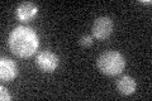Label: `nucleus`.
I'll return each mask as SVG.
<instances>
[{"instance_id": "obj_1", "label": "nucleus", "mask_w": 152, "mask_h": 101, "mask_svg": "<svg viewBox=\"0 0 152 101\" xmlns=\"http://www.w3.org/2000/svg\"><path fill=\"white\" fill-rule=\"evenodd\" d=\"M39 46L37 33L27 27L15 28L9 36V47L15 56L28 58L36 53Z\"/></svg>"}, {"instance_id": "obj_8", "label": "nucleus", "mask_w": 152, "mask_h": 101, "mask_svg": "<svg viewBox=\"0 0 152 101\" xmlns=\"http://www.w3.org/2000/svg\"><path fill=\"white\" fill-rule=\"evenodd\" d=\"M80 44H81L83 47H85V48H89V47H91L93 46V43H94V41H93V37L91 36H89V34H84L81 38H80Z\"/></svg>"}, {"instance_id": "obj_3", "label": "nucleus", "mask_w": 152, "mask_h": 101, "mask_svg": "<svg viewBox=\"0 0 152 101\" xmlns=\"http://www.w3.org/2000/svg\"><path fill=\"white\" fill-rule=\"evenodd\" d=\"M113 28H114V24L110 18L100 17L93 24V28H91L93 37L99 41H104L110 37V34L113 33Z\"/></svg>"}, {"instance_id": "obj_9", "label": "nucleus", "mask_w": 152, "mask_h": 101, "mask_svg": "<svg viewBox=\"0 0 152 101\" xmlns=\"http://www.w3.org/2000/svg\"><path fill=\"white\" fill-rule=\"evenodd\" d=\"M12 97H10V95L8 94V91L7 89L4 87V86H0V100L1 101H9Z\"/></svg>"}, {"instance_id": "obj_7", "label": "nucleus", "mask_w": 152, "mask_h": 101, "mask_svg": "<svg viewBox=\"0 0 152 101\" xmlns=\"http://www.w3.org/2000/svg\"><path fill=\"white\" fill-rule=\"evenodd\" d=\"M136 87H137L136 80L131 77V76H123L117 82V90L123 96H129L132 94H134Z\"/></svg>"}, {"instance_id": "obj_10", "label": "nucleus", "mask_w": 152, "mask_h": 101, "mask_svg": "<svg viewBox=\"0 0 152 101\" xmlns=\"http://www.w3.org/2000/svg\"><path fill=\"white\" fill-rule=\"evenodd\" d=\"M142 4H146V5H151V0H147V1H141Z\"/></svg>"}, {"instance_id": "obj_4", "label": "nucleus", "mask_w": 152, "mask_h": 101, "mask_svg": "<svg viewBox=\"0 0 152 101\" xmlns=\"http://www.w3.org/2000/svg\"><path fill=\"white\" fill-rule=\"evenodd\" d=\"M58 56L51 51H43L37 56V66L39 67V70L47 72V73L56 71V68L58 67Z\"/></svg>"}, {"instance_id": "obj_5", "label": "nucleus", "mask_w": 152, "mask_h": 101, "mask_svg": "<svg viewBox=\"0 0 152 101\" xmlns=\"http://www.w3.org/2000/svg\"><path fill=\"white\" fill-rule=\"evenodd\" d=\"M18 75V68L15 62L9 60V58H3L0 60V78L1 81H12L17 77Z\"/></svg>"}, {"instance_id": "obj_2", "label": "nucleus", "mask_w": 152, "mask_h": 101, "mask_svg": "<svg viewBox=\"0 0 152 101\" xmlns=\"http://www.w3.org/2000/svg\"><path fill=\"white\" fill-rule=\"evenodd\" d=\"M98 70L103 75L107 76H117L124 71L126 60L122 53L117 51H107L99 56L96 61Z\"/></svg>"}, {"instance_id": "obj_6", "label": "nucleus", "mask_w": 152, "mask_h": 101, "mask_svg": "<svg viewBox=\"0 0 152 101\" xmlns=\"http://www.w3.org/2000/svg\"><path fill=\"white\" fill-rule=\"evenodd\" d=\"M37 13H38V7L34 3H31V1H24L19 4L15 12L17 18L20 22H29L31 19L36 17Z\"/></svg>"}]
</instances>
